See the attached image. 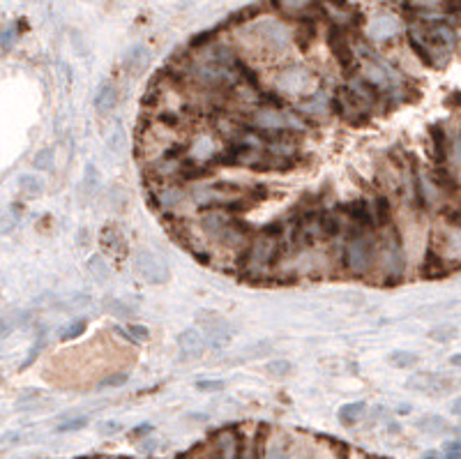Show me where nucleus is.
Here are the masks:
<instances>
[{"label":"nucleus","instance_id":"1","mask_svg":"<svg viewBox=\"0 0 461 459\" xmlns=\"http://www.w3.org/2000/svg\"><path fill=\"white\" fill-rule=\"evenodd\" d=\"M201 228L210 235L212 240H217L219 245H224V247H230V249L242 247V245L249 240L247 226H245L242 221H238L233 215H230V210H226V208L203 210Z\"/></svg>","mask_w":461,"mask_h":459},{"label":"nucleus","instance_id":"2","mask_svg":"<svg viewBox=\"0 0 461 459\" xmlns=\"http://www.w3.org/2000/svg\"><path fill=\"white\" fill-rule=\"evenodd\" d=\"M282 249H284L282 228L280 226L263 228L249 242L247 256H245V270L252 275H266L277 263V259L282 256Z\"/></svg>","mask_w":461,"mask_h":459},{"label":"nucleus","instance_id":"3","mask_svg":"<svg viewBox=\"0 0 461 459\" xmlns=\"http://www.w3.org/2000/svg\"><path fill=\"white\" fill-rule=\"evenodd\" d=\"M373 256H376V245L367 233H362V228H357V233L344 247V266L351 275H367L371 270Z\"/></svg>","mask_w":461,"mask_h":459},{"label":"nucleus","instance_id":"4","mask_svg":"<svg viewBox=\"0 0 461 459\" xmlns=\"http://www.w3.org/2000/svg\"><path fill=\"white\" fill-rule=\"evenodd\" d=\"M134 270L150 284H166L171 277L169 263H166L157 252L146 249V247H141L137 254H134Z\"/></svg>","mask_w":461,"mask_h":459},{"label":"nucleus","instance_id":"5","mask_svg":"<svg viewBox=\"0 0 461 459\" xmlns=\"http://www.w3.org/2000/svg\"><path fill=\"white\" fill-rule=\"evenodd\" d=\"M254 30L259 35V42L268 51H286L293 42V33L289 30V26L277 19H261Z\"/></svg>","mask_w":461,"mask_h":459},{"label":"nucleus","instance_id":"6","mask_svg":"<svg viewBox=\"0 0 461 459\" xmlns=\"http://www.w3.org/2000/svg\"><path fill=\"white\" fill-rule=\"evenodd\" d=\"M254 130H300L302 125L293 114L277 107H261L252 116Z\"/></svg>","mask_w":461,"mask_h":459},{"label":"nucleus","instance_id":"7","mask_svg":"<svg viewBox=\"0 0 461 459\" xmlns=\"http://www.w3.org/2000/svg\"><path fill=\"white\" fill-rule=\"evenodd\" d=\"M314 83H316V74L305 65H289L277 76L280 90L289 95H305L314 88Z\"/></svg>","mask_w":461,"mask_h":459},{"label":"nucleus","instance_id":"8","mask_svg":"<svg viewBox=\"0 0 461 459\" xmlns=\"http://www.w3.org/2000/svg\"><path fill=\"white\" fill-rule=\"evenodd\" d=\"M328 44L332 53L337 55V60L341 62L344 69H351L355 65L357 55H355V46L351 42V37L346 35V28L344 26H332L330 28V35H328Z\"/></svg>","mask_w":461,"mask_h":459},{"label":"nucleus","instance_id":"9","mask_svg":"<svg viewBox=\"0 0 461 459\" xmlns=\"http://www.w3.org/2000/svg\"><path fill=\"white\" fill-rule=\"evenodd\" d=\"M380 266L387 273L390 280H397L404 273V252H401V240L399 235L387 238V242L380 247Z\"/></svg>","mask_w":461,"mask_h":459},{"label":"nucleus","instance_id":"10","mask_svg":"<svg viewBox=\"0 0 461 459\" xmlns=\"http://www.w3.org/2000/svg\"><path fill=\"white\" fill-rule=\"evenodd\" d=\"M178 349L182 360H198L205 351V337L196 328H187L178 335Z\"/></svg>","mask_w":461,"mask_h":459},{"label":"nucleus","instance_id":"11","mask_svg":"<svg viewBox=\"0 0 461 459\" xmlns=\"http://www.w3.org/2000/svg\"><path fill=\"white\" fill-rule=\"evenodd\" d=\"M408 388L427 392V395H441V392H448L452 383H450V378H445V376L432 374V371H420V374H415L408 381Z\"/></svg>","mask_w":461,"mask_h":459},{"label":"nucleus","instance_id":"12","mask_svg":"<svg viewBox=\"0 0 461 459\" xmlns=\"http://www.w3.org/2000/svg\"><path fill=\"white\" fill-rule=\"evenodd\" d=\"M399 19H394L392 14H378L376 19L369 23V37L373 42H385V39H392L399 33Z\"/></svg>","mask_w":461,"mask_h":459},{"label":"nucleus","instance_id":"13","mask_svg":"<svg viewBox=\"0 0 461 459\" xmlns=\"http://www.w3.org/2000/svg\"><path fill=\"white\" fill-rule=\"evenodd\" d=\"M148 60H150V51L146 49V46H143V44H134V46H130V49H127V53H125L123 67H125L130 74H139V72H143V69H146Z\"/></svg>","mask_w":461,"mask_h":459},{"label":"nucleus","instance_id":"14","mask_svg":"<svg viewBox=\"0 0 461 459\" xmlns=\"http://www.w3.org/2000/svg\"><path fill=\"white\" fill-rule=\"evenodd\" d=\"M118 104V88L113 83H104L95 95V111L97 116H109Z\"/></svg>","mask_w":461,"mask_h":459},{"label":"nucleus","instance_id":"15","mask_svg":"<svg viewBox=\"0 0 461 459\" xmlns=\"http://www.w3.org/2000/svg\"><path fill=\"white\" fill-rule=\"evenodd\" d=\"M371 217H373V226L383 228L392 221V203L385 194H376L373 196V208H371Z\"/></svg>","mask_w":461,"mask_h":459},{"label":"nucleus","instance_id":"16","mask_svg":"<svg viewBox=\"0 0 461 459\" xmlns=\"http://www.w3.org/2000/svg\"><path fill=\"white\" fill-rule=\"evenodd\" d=\"M346 215L351 217V221L357 228H369L373 226V217H371V208L364 201H351L346 205Z\"/></svg>","mask_w":461,"mask_h":459},{"label":"nucleus","instance_id":"17","mask_svg":"<svg viewBox=\"0 0 461 459\" xmlns=\"http://www.w3.org/2000/svg\"><path fill=\"white\" fill-rule=\"evenodd\" d=\"M429 134H432L434 160L439 162V164H445V160H448V137H445V132H443L441 125H432Z\"/></svg>","mask_w":461,"mask_h":459},{"label":"nucleus","instance_id":"18","mask_svg":"<svg viewBox=\"0 0 461 459\" xmlns=\"http://www.w3.org/2000/svg\"><path fill=\"white\" fill-rule=\"evenodd\" d=\"M364 409H367L364 402H351V404H344L339 409V423L346 425V427L355 425L364 416Z\"/></svg>","mask_w":461,"mask_h":459},{"label":"nucleus","instance_id":"19","mask_svg":"<svg viewBox=\"0 0 461 459\" xmlns=\"http://www.w3.org/2000/svg\"><path fill=\"white\" fill-rule=\"evenodd\" d=\"M182 199H185V192L176 185H166L162 192L155 196V201L160 203L162 208H176L178 203H182Z\"/></svg>","mask_w":461,"mask_h":459},{"label":"nucleus","instance_id":"20","mask_svg":"<svg viewBox=\"0 0 461 459\" xmlns=\"http://www.w3.org/2000/svg\"><path fill=\"white\" fill-rule=\"evenodd\" d=\"M321 233H323V240H332L337 238L341 233V221H339V215L335 212H321Z\"/></svg>","mask_w":461,"mask_h":459},{"label":"nucleus","instance_id":"21","mask_svg":"<svg viewBox=\"0 0 461 459\" xmlns=\"http://www.w3.org/2000/svg\"><path fill=\"white\" fill-rule=\"evenodd\" d=\"M277 5V10H282L286 14H305L316 5L314 0H273Z\"/></svg>","mask_w":461,"mask_h":459},{"label":"nucleus","instance_id":"22","mask_svg":"<svg viewBox=\"0 0 461 459\" xmlns=\"http://www.w3.org/2000/svg\"><path fill=\"white\" fill-rule=\"evenodd\" d=\"M387 360H390V365L397 369H411L420 362V355L411 351H392L387 355Z\"/></svg>","mask_w":461,"mask_h":459},{"label":"nucleus","instance_id":"23","mask_svg":"<svg viewBox=\"0 0 461 459\" xmlns=\"http://www.w3.org/2000/svg\"><path fill=\"white\" fill-rule=\"evenodd\" d=\"M19 189L28 196V199H37V196L44 192V185H42V180H39V178L28 176V173H26V176L19 178Z\"/></svg>","mask_w":461,"mask_h":459},{"label":"nucleus","instance_id":"24","mask_svg":"<svg viewBox=\"0 0 461 459\" xmlns=\"http://www.w3.org/2000/svg\"><path fill=\"white\" fill-rule=\"evenodd\" d=\"M418 427L427 434H443L445 430H448V420L441 416H425L418 420Z\"/></svg>","mask_w":461,"mask_h":459},{"label":"nucleus","instance_id":"25","mask_svg":"<svg viewBox=\"0 0 461 459\" xmlns=\"http://www.w3.org/2000/svg\"><path fill=\"white\" fill-rule=\"evenodd\" d=\"M127 146V137H125V130L123 125H116L113 130H111L109 139H106V148L111 150L113 155H123V150Z\"/></svg>","mask_w":461,"mask_h":459},{"label":"nucleus","instance_id":"26","mask_svg":"<svg viewBox=\"0 0 461 459\" xmlns=\"http://www.w3.org/2000/svg\"><path fill=\"white\" fill-rule=\"evenodd\" d=\"M33 166L39 171H51L53 169V150L51 148H42L35 153V160Z\"/></svg>","mask_w":461,"mask_h":459},{"label":"nucleus","instance_id":"27","mask_svg":"<svg viewBox=\"0 0 461 459\" xmlns=\"http://www.w3.org/2000/svg\"><path fill=\"white\" fill-rule=\"evenodd\" d=\"M291 369H293V365L289 360H270V362H266V371L270 376H289Z\"/></svg>","mask_w":461,"mask_h":459},{"label":"nucleus","instance_id":"28","mask_svg":"<svg viewBox=\"0 0 461 459\" xmlns=\"http://www.w3.org/2000/svg\"><path fill=\"white\" fill-rule=\"evenodd\" d=\"M88 268H90V275L92 277H97V280L102 282V280H109V266L104 263V259L102 256H92L90 261H88Z\"/></svg>","mask_w":461,"mask_h":459},{"label":"nucleus","instance_id":"29","mask_svg":"<svg viewBox=\"0 0 461 459\" xmlns=\"http://www.w3.org/2000/svg\"><path fill=\"white\" fill-rule=\"evenodd\" d=\"M85 305H90V296L76 294V296H71L69 300H62V303L58 305V310H83Z\"/></svg>","mask_w":461,"mask_h":459},{"label":"nucleus","instance_id":"30","mask_svg":"<svg viewBox=\"0 0 461 459\" xmlns=\"http://www.w3.org/2000/svg\"><path fill=\"white\" fill-rule=\"evenodd\" d=\"M85 326H88V323H85L83 319H78V321H71L69 326H67L65 330H62L60 339H62V342H69V339H76L78 335H83Z\"/></svg>","mask_w":461,"mask_h":459},{"label":"nucleus","instance_id":"31","mask_svg":"<svg viewBox=\"0 0 461 459\" xmlns=\"http://www.w3.org/2000/svg\"><path fill=\"white\" fill-rule=\"evenodd\" d=\"M88 425V418H74V420H67V423H62V425H58L55 427V432L58 434H67V432H78V430H83V427Z\"/></svg>","mask_w":461,"mask_h":459},{"label":"nucleus","instance_id":"32","mask_svg":"<svg viewBox=\"0 0 461 459\" xmlns=\"http://www.w3.org/2000/svg\"><path fill=\"white\" fill-rule=\"evenodd\" d=\"M109 312L111 314H116V316H132V307L130 305H125L123 300H109Z\"/></svg>","mask_w":461,"mask_h":459},{"label":"nucleus","instance_id":"33","mask_svg":"<svg viewBox=\"0 0 461 459\" xmlns=\"http://www.w3.org/2000/svg\"><path fill=\"white\" fill-rule=\"evenodd\" d=\"M221 388H224V381H219V378H210V381H196V390H201V392H219Z\"/></svg>","mask_w":461,"mask_h":459},{"label":"nucleus","instance_id":"34","mask_svg":"<svg viewBox=\"0 0 461 459\" xmlns=\"http://www.w3.org/2000/svg\"><path fill=\"white\" fill-rule=\"evenodd\" d=\"M127 374H111L109 378H104V381H102L97 388H121V385H125L127 383Z\"/></svg>","mask_w":461,"mask_h":459},{"label":"nucleus","instance_id":"35","mask_svg":"<svg viewBox=\"0 0 461 459\" xmlns=\"http://www.w3.org/2000/svg\"><path fill=\"white\" fill-rule=\"evenodd\" d=\"M127 332L132 335L134 342H139V339H146V337H148V328L141 326V323H130V326H127Z\"/></svg>","mask_w":461,"mask_h":459},{"label":"nucleus","instance_id":"36","mask_svg":"<svg viewBox=\"0 0 461 459\" xmlns=\"http://www.w3.org/2000/svg\"><path fill=\"white\" fill-rule=\"evenodd\" d=\"M14 39H17V30H14L12 26L5 28L3 33H0V46H3V49H10Z\"/></svg>","mask_w":461,"mask_h":459},{"label":"nucleus","instance_id":"37","mask_svg":"<svg viewBox=\"0 0 461 459\" xmlns=\"http://www.w3.org/2000/svg\"><path fill=\"white\" fill-rule=\"evenodd\" d=\"M121 430H123V425L116 423V420H109V423L99 425V434H104V437H113V434H118Z\"/></svg>","mask_w":461,"mask_h":459},{"label":"nucleus","instance_id":"38","mask_svg":"<svg viewBox=\"0 0 461 459\" xmlns=\"http://www.w3.org/2000/svg\"><path fill=\"white\" fill-rule=\"evenodd\" d=\"M455 335H457L455 328H450V330H434V332H432V337H434V339H441V342H445V339H452Z\"/></svg>","mask_w":461,"mask_h":459},{"label":"nucleus","instance_id":"39","mask_svg":"<svg viewBox=\"0 0 461 459\" xmlns=\"http://www.w3.org/2000/svg\"><path fill=\"white\" fill-rule=\"evenodd\" d=\"M71 44L76 46V53H81V55L88 53V49H85V44H83V37L78 33H71Z\"/></svg>","mask_w":461,"mask_h":459},{"label":"nucleus","instance_id":"40","mask_svg":"<svg viewBox=\"0 0 461 459\" xmlns=\"http://www.w3.org/2000/svg\"><path fill=\"white\" fill-rule=\"evenodd\" d=\"M12 328H14V321H12V319H0V339H5L7 335H10Z\"/></svg>","mask_w":461,"mask_h":459},{"label":"nucleus","instance_id":"41","mask_svg":"<svg viewBox=\"0 0 461 459\" xmlns=\"http://www.w3.org/2000/svg\"><path fill=\"white\" fill-rule=\"evenodd\" d=\"M148 432H153V425H141V427H137V430H132V439H139V437H143V434H148Z\"/></svg>","mask_w":461,"mask_h":459},{"label":"nucleus","instance_id":"42","mask_svg":"<svg viewBox=\"0 0 461 459\" xmlns=\"http://www.w3.org/2000/svg\"><path fill=\"white\" fill-rule=\"evenodd\" d=\"M445 7L452 14H461V0H445Z\"/></svg>","mask_w":461,"mask_h":459},{"label":"nucleus","instance_id":"43","mask_svg":"<svg viewBox=\"0 0 461 459\" xmlns=\"http://www.w3.org/2000/svg\"><path fill=\"white\" fill-rule=\"evenodd\" d=\"M450 411H452V413H455L457 418H461V397H459V399H455V402H452Z\"/></svg>","mask_w":461,"mask_h":459},{"label":"nucleus","instance_id":"44","mask_svg":"<svg viewBox=\"0 0 461 459\" xmlns=\"http://www.w3.org/2000/svg\"><path fill=\"white\" fill-rule=\"evenodd\" d=\"M455 160H457V164L461 166V139L455 144Z\"/></svg>","mask_w":461,"mask_h":459},{"label":"nucleus","instance_id":"45","mask_svg":"<svg viewBox=\"0 0 461 459\" xmlns=\"http://www.w3.org/2000/svg\"><path fill=\"white\" fill-rule=\"evenodd\" d=\"M450 365H455V367H461V353H455L450 358Z\"/></svg>","mask_w":461,"mask_h":459},{"label":"nucleus","instance_id":"46","mask_svg":"<svg viewBox=\"0 0 461 459\" xmlns=\"http://www.w3.org/2000/svg\"><path fill=\"white\" fill-rule=\"evenodd\" d=\"M420 459H443V457H441L439 453H436V450H432V453H427V455H422V457H420Z\"/></svg>","mask_w":461,"mask_h":459},{"label":"nucleus","instance_id":"47","mask_svg":"<svg viewBox=\"0 0 461 459\" xmlns=\"http://www.w3.org/2000/svg\"><path fill=\"white\" fill-rule=\"evenodd\" d=\"M176 459H192V455H189V453H180Z\"/></svg>","mask_w":461,"mask_h":459},{"label":"nucleus","instance_id":"48","mask_svg":"<svg viewBox=\"0 0 461 459\" xmlns=\"http://www.w3.org/2000/svg\"><path fill=\"white\" fill-rule=\"evenodd\" d=\"M457 434H459V437H461V430H457Z\"/></svg>","mask_w":461,"mask_h":459},{"label":"nucleus","instance_id":"49","mask_svg":"<svg viewBox=\"0 0 461 459\" xmlns=\"http://www.w3.org/2000/svg\"><path fill=\"white\" fill-rule=\"evenodd\" d=\"M443 3H445V0H443Z\"/></svg>","mask_w":461,"mask_h":459}]
</instances>
